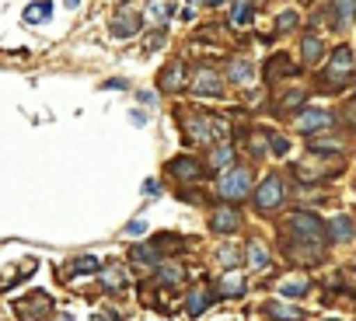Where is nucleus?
<instances>
[{
	"mask_svg": "<svg viewBox=\"0 0 356 321\" xmlns=\"http://www.w3.org/2000/svg\"><path fill=\"white\" fill-rule=\"evenodd\" d=\"M353 81V49L349 46H339L321 74V88L325 91H342L346 84Z\"/></svg>",
	"mask_w": 356,
	"mask_h": 321,
	"instance_id": "obj_1",
	"label": "nucleus"
},
{
	"mask_svg": "<svg viewBox=\"0 0 356 321\" xmlns=\"http://www.w3.org/2000/svg\"><path fill=\"white\" fill-rule=\"evenodd\" d=\"M290 231L297 234L293 241H304V245H311L314 252H321V248H325V241H328V231H325V224H321L314 213H304V210L290 213Z\"/></svg>",
	"mask_w": 356,
	"mask_h": 321,
	"instance_id": "obj_2",
	"label": "nucleus"
},
{
	"mask_svg": "<svg viewBox=\"0 0 356 321\" xmlns=\"http://www.w3.org/2000/svg\"><path fill=\"white\" fill-rule=\"evenodd\" d=\"M248 189H252V172H248V168H231V172L220 179V186H217V192H220L227 203L245 199Z\"/></svg>",
	"mask_w": 356,
	"mask_h": 321,
	"instance_id": "obj_3",
	"label": "nucleus"
},
{
	"mask_svg": "<svg viewBox=\"0 0 356 321\" xmlns=\"http://www.w3.org/2000/svg\"><path fill=\"white\" fill-rule=\"evenodd\" d=\"M49 311H53V297L42 293V290H35V293L15 300V314H18L22 321H42Z\"/></svg>",
	"mask_w": 356,
	"mask_h": 321,
	"instance_id": "obj_4",
	"label": "nucleus"
},
{
	"mask_svg": "<svg viewBox=\"0 0 356 321\" xmlns=\"http://www.w3.org/2000/svg\"><path fill=\"white\" fill-rule=\"evenodd\" d=\"M213 133H217V115L196 112L193 119H186V136L193 143H207V140H213Z\"/></svg>",
	"mask_w": 356,
	"mask_h": 321,
	"instance_id": "obj_5",
	"label": "nucleus"
},
{
	"mask_svg": "<svg viewBox=\"0 0 356 321\" xmlns=\"http://www.w3.org/2000/svg\"><path fill=\"white\" fill-rule=\"evenodd\" d=\"M283 196H286L283 182H280L276 175H269V179L259 186V192H255V206H259V210H276V206L283 203Z\"/></svg>",
	"mask_w": 356,
	"mask_h": 321,
	"instance_id": "obj_6",
	"label": "nucleus"
},
{
	"mask_svg": "<svg viewBox=\"0 0 356 321\" xmlns=\"http://www.w3.org/2000/svg\"><path fill=\"white\" fill-rule=\"evenodd\" d=\"M193 94H213V98H220L224 94V77L217 74V70H200L196 77H193Z\"/></svg>",
	"mask_w": 356,
	"mask_h": 321,
	"instance_id": "obj_7",
	"label": "nucleus"
},
{
	"mask_svg": "<svg viewBox=\"0 0 356 321\" xmlns=\"http://www.w3.org/2000/svg\"><path fill=\"white\" fill-rule=\"evenodd\" d=\"M332 126V115L328 112H318V108H304L300 115H297V129L300 133H321V129H328Z\"/></svg>",
	"mask_w": 356,
	"mask_h": 321,
	"instance_id": "obj_8",
	"label": "nucleus"
},
{
	"mask_svg": "<svg viewBox=\"0 0 356 321\" xmlns=\"http://www.w3.org/2000/svg\"><path fill=\"white\" fill-rule=\"evenodd\" d=\"M157 88H161V91H182V88H186V63H182V60H175L168 70H161Z\"/></svg>",
	"mask_w": 356,
	"mask_h": 321,
	"instance_id": "obj_9",
	"label": "nucleus"
},
{
	"mask_svg": "<svg viewBox=\"0 0 356 321\" xmlns=\"http://www.w3.org/2000/svg\"><path fill=\"white\" fill-rule=\"evenodd\" d=\"M108 28H112V35L129 39V35H136V32H140V15H133V11H119V15L108 22Z\"/></svg>",
	"mask_w": 356,
	"mask_h": 321,
	"instance_id": "obj_10",
	"label": "nucleus"
},
{
	"mask_svg": "<svg viewBox=\"0 0 356 321\" xmlns=\"http://www.w3.org/2000/svg\"><path fill=\"white\" fill-rule=\"evenodd\" d=\"M210 224H213V231H217V234H234V231L241 227V213H238L234 206H224V210H217V213H213V220H210Z\"/></svg>",
	"mask_w": 356,
	"mask_h": 321,
	"instance_id": "obj_11",
	"label": "nucleus"
},
{
	"mask_svg": "<svg viewBox=\"0 0 356 321\" xmlns=\"http://www.w3.org/2000/svg\"><path fill=\"white\" fill-rule=\"evenodd\" d=\"M168 172L175 175V179H186V182H193V179H200V160L196 157H175L171 165H168Z\"/></svg>",
	"mask_w": 356,
	"mask_h": 321,
	"instance_id": "obj_12",
	"label": "nucleus"
},
{
	"mask_svg": "<svg viewBox=\"0 0 356 321\" xmlns=\"http://www.w3.org/2000/svg\"><path fill=\"white\" fill-rule=\"evenodd\" d=\"M220 297H241L245 290H248V283H245V276L238 272V269H227L224 276H220Z\"/></svg>",
	"mask_w": 356,
	"mask_h": 321,
	"instance_id": "obj_13",
	"label": "nucleus"
},
{
	"mask_svg": "<svg viewBox=\"0 0 356 321\" xmlns=\"http://www.w3.org/2000/svg\"><path fill=\"white\" fill-rule=\"evenodd\" d=\"M328 234H332V241H353V238H356V224H353V217H346V213L332 217Z\"/></svg>",
	"mask_w": 356,
	"mask_h": 321,
	"instance_id": "obj_14",
	"label": "nucleus"
},
{
	"mask_svg": "<svg viewBox=\"0 0 356 321\" xmlns=\"http://www.w3.org/2000/svg\"><path fill=\"white\" fill-rule=\"evenodd\" d=\"M227 77L234 81V84H252V77H255V70H252V63L245 60V56H234L231 63H227Z\"/></svg>",
	"mask_w": 356,
	"mask_h": 321,
	"instance_id": "obj_15",
	"label": "nucleus"
},
{
	"mask_svg": "<svg viewBox=\"0 0 356 321\" xmlns=\"http://www.w3.org/2000/svg\"><path fill=\"white\" fill-rule=\"evenodd\" d=\"M157 258H161L157 245H136V248L129 252V262H133L136 269H150V265H157Z\"/></svg>",
	"mask_w": 356,
	"mask_h": 321,
	"instance_id": "obj_16",
	"label": "nucleus"
},
{
	"mask_svg": "<svg viewBox=\"0 0 356 321\" xmlns=\"http://www.w3.org/2000/svg\"><path fill=\"white\" fill-rule=\"evenodd\" d=\"M213 300H217V297H213L207 286H196V290L189 293V300H186V314H193V318H196V314H203Z\"/></svg>",
	"mask_w": 356,
	"mask_h": 321,
	"instance_id": "obj_17",
	"label": "nucleus"
},
{
	"mask_svg": "<svg viewBox=\"0 0 356 321\" xmlns=\"http://www.w3.org/2000/svg\"><path fill=\"white\" fill-rule=\"evenodd\" d=\"M290 74H297V67H293L283 53L266 60V77H269V81H280V77H290Z\"/></svg>",
	"mask_w": 356,
	"mask_h": 321,
	"instance_id": "obj_18",
	"label": "nucleus"
},
{
	"mask_svg": "<svg viewBox=\"0 0 356 321\" xmlns=\"http://www.w3.org/2000/svg\"><path fill=\"white\" fill-rule=\"evenodd\" d=\"M266 314L269 318H283V321H304V311L293 307V304H283V300H269L266 304Z\"/></svg>",
	"mask_w": 356,
	"mask_h": 321,
	"instance_id": "obj_19",
	"label": "nucleus"
},
{
	"mask_svg": "<svg viewBox=\"0 0 356 321\" xmlns=\"http://www.w3.org/2000/svg\"><path fill=\"white\" fill-rule=\"evenodd\" d=\"M231 160H234V150H231V143H220V147H213V154H210V160H207V165H210L213 172H220V168H231Z\"/></svg>",
	"mask_w": 356,
	"mask_h": 321,
	"instance_id": "obj_20",
	"label": "nucleus"
},
{
	"mask_svg": "<svg viewBox=\"0 0 356 321\" xmlns=\"http://www.w3.org/2000/svg\"><path fill=\"white\" fill-rule=\"evenodd\" d=\"M102 283H105V290H122L126 286V272L119 265H105L102 269Z\"/></svg>",
	"mask_w": 356,
	"mask_h": 321,
	"instance_id": "obj_21",
	"label": "nucleus"
},
{
	"mask_svg": "<svg viewBox=\"0 0 356 321\" xmlns=\"http://www.w3.org/2000/svg\"><path fill=\"white\" fill-rule=\"evenodd\" d=\"M252 15H255V8H252V4H231V25H234V28L252 25Z\"/></svg>",
	"mask_w": 356,
	"mask_h": 321,
	"instance_id": "obj_22",
	"label": "nucleus"
},
{
	"mask_svg": "<svg viewBox=\"0 0 356 321\" xmlns=\"http://www.w3.org/2000/svg\"><path fill=\"white\" fill-rule=\"evenodd\" d=\"M248 269H269V252L266 245H248Z\"/></svg>",
	"mask_w": 356,
	"mask_h": 321,
	"instance_id": "obj_23",
	"label": "nucleus"
},
{
	"mask_svg": "<svg viewBox=\"0 0 356 321\" xmlns=\"http://www.w3.org/2000/svg\"><path fill=\"white\" fill-rule=\"evenodd\" d=\"M300 56H304V63H314V60L321 56V39H318V35H304Z\"/></svg>",
	"mask_w": 356,
	"mask_h": 321,
	"instance_id": "obj_24",
	"label": "nucleus"
},
{
	"mask_svg": "<svg viewBox=\"0 0 356 321\" xmlns=\"http://www.w3.org/2000/svg\"><path fill=\"white\" fill-rule=\"evenodd\" d=\"M49 15H53V4H29V8H25V22H32V25L46 22Z\"/></svg>",
	"mask_w": 356,
	"mask_h": 321,
	"instance_id": "obj_25",
	"label": "nucleus"
},
{
	"mask_svg": "<svg viewBox=\"0 0 356 321\" xmlns=\"http://www.w3.org/2000/svg\"><path fill=\"white\" fill-rule=\"evenodd\" d=\"M307 286H311V283H307L304 276H300V279H290V283H283V286H280V297H304V293H307Z\"/></svg>",
	"mask_w": 356,
	"mask_h": 321,
	"instance_id": "obj_26",
	"label": "nucleus"
},
{
	"mask_svg": "<svg viewBox=\"0 0 356 321\" xmlns=\"http://www.w3.org/2000/svg\"><path fill=\"white\" fill-rule=\"evenodd\" d=\"M98 269H102V262H98L95 255H84V258L70 262V272H81V276H84V272H98Z\"/></svg>",
	"mask_w": 356,
	"mask_h": 321,
	"instance_id": "obj_27",
	"label": "nucleus"
},
{
	"mask_svg": "<svg viewBox=\"0 0 356 321\" xmlns=\"http://www.w3.org/2000/svg\"><path fill=\"white\" fill-rule=\"evenodd\" d=\"M157 252H186V245H182L178 234H161L157 238Z\"/></svg>",
	"mask_w": 356,
	"mask_h": 321,
	"instance_id": "obj_28",
	"label": "nucleus"
},
{
	"mask_svg": "<svg viewBox=\"0 0 356 321\" xmlns=\"http://www.w3.org/2000/svg\"><path fill=\"white\" fill-rule=\"evenodd\" d=\"M157 279L161 283H178V279H182V269H178V265H161L157 269Z\"/></svg>",
	"mask_w": 356,
	"mask_h": 321,
	"instance_id": "obj_29",
	"label": "nucleus"
},
{
	"mask_svg": "<svg viewBox=\"0 0 356 321\" xmlns=\"http://www.w3.org/2000/svg\"><path fill=\"white\" fill-rule=\"evenodd\" d=\"M339 147H342L339 140H311V150L314 154H335Z\"/></svg>",
	"mask_w": 356,
	"mask_h": 321,
	"instance_id": "obj_30",
	"label": "nucleus"
},
{
	"mask_svg": "<svg viewBox=\"0 0 356 321\" xmlns=\"http://www.w3.org/2000/svg\"><path fill=\"white\" fill-rule=\"evenodd\" d=\"M332 15H339V25H346V22L356 15V4H335V8H332Z\"/></svg>",
	"mask_w": 356,
	"mask_h": 321,
	"instance_id": "obj_31",
	"label": "nucleus"
},
{
	"mask_svg": "<svg viewBox=\"0 0 356 321\" xmlns=\"http://www.w3.org/2000/svg\"><path fill=\"white\" fill-rule=\"evenodd\" d=\"M269 150H273V154H286V150H290V140L273 133V136H269Z\"/></svg>",
	"mask_w": 356,
	"mask_h": 321,
	"instance_id": "obj_32",
	"label": "nucleus"
},
{
	"mask_svg": "<svg viewBox=\"0 0 356 321\" xmlns=\"http://www.w3.org/2000/svg\"><path fill=\"white\" fill-rule=\"evenodd\" d=\"M342 122H346L349 129H356V101H346V108H342Z\"/></svg>",
	"mask_w": 356,
	"mask_h": 321,
	"instance_id": "obj_33",
	"label": "nucleus"
},
{
	"mask_svg": "<svg viewBox=\"0 0 356 321\" xmlns=\"http://www.w3.org/2000/svg\"><path fill=\"white\" fill-rule=\"evenodd\" d=\"M293 25H297V15H293V11H286V15L280 18V32H290Z\"/></svg>",
	"mask_w": 356,
	"mask_h": 321,
	"instance_id": "obj_34",
	"label": "nucleus"
},
{
	"mask_svg": "<svg viewBox=\"0 0 356 321\" xmlns=\"http://www.w3.org/2000/svg\"><path fill=\"white\" fill-rule=\"evenodd\" d=\"M220 262H224V265H234V262H238V252H234V248H224V252H220Z\"/></svg>",
	"mask_w": 356,
	"mask_h": 321,
	"instance_id": "obj_35",
	"label": "nucleus"
},
{
	"mask_svg": "<svg viewBox=\"0 0 356 321\" xmlns=\"http://www.w3.org/2000/svg\"><path fill=\"white\" fill-rule=\"evenodd\" d=\"M161 39H164V32H154V35L147 39V53H154V49L161 46Z\"/></svg>",
	"mask_w": 356,
	"mask_h": 321,
	"instance_id": "obj_36",
	"label": "nucleus"
},
{
	"mask_svg": "<svg viewBox=\"0 0 356 321\" xmlns=\"http://www.w3.org/2000/svg\"><path fill=\"white\" fill-rule=\"evenodd\" d=\"M300 98H304V94H300V91H290V94H286V98H283V108H293V105H297V101H300Z\"/></svg>",
	"mask_w": 356,
	"mask_h": 321,
	"instance_id": "obj_37",
	"label": "nucleus"
},
{
	"mask_svg": "<svg viewBox=\"0 0 356 321\" xmlns=\"http://www.w3.org/2000/svg\"><path fill=\"white\" fill-rule=\"evenodd\" d=\"M126 231H129V234H143V231H147V224H143V220H133Z\"/></svg>",
	"mask_w": 356,
	"mask_h": 321,
	"instance_id": "obj_38",
	"label": "nucleus"
},
{
	"mask_svg": "<svg viewBox=\"0 0 356 321\" xmlns=\"http://www.w3.org/2000/svg\"><path fill=\"white\" fill-rule=\"evenodd\" d=\"M91 321H105V318H102V314H98V318H91Z\"/></svg>",
	"mask_w": 356,
	"mask_h": 321,
	"instance_id": "obj_39",
	"label": "nucleus"
}]
</instances>
